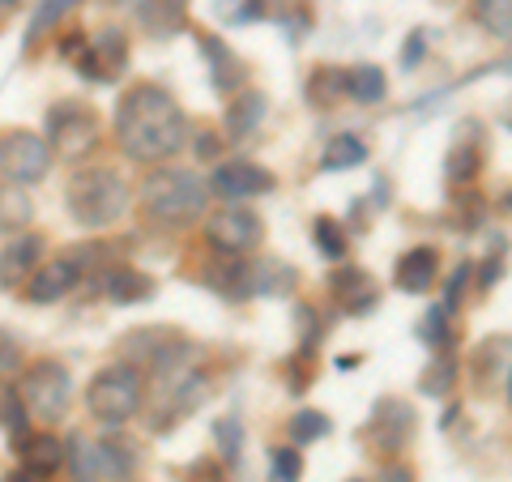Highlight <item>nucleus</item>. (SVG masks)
<instances>
[{
  "label": "nucleus",
  "instance_id": "obj_28",
  "mask_svg": "<svg viewBox=\"0 0 512 482\" xmlns=\"http://www.w3.org/2000/svg\"><path fill=\"white\" fill-rule=\"evenodd\" d=\"M478 26L495 39H512V0H474Z\"/></svg>",
  "mask_w": 512,
  "mask_h": 482
},
{
  "label": "nucleus",
  "instance_id": "obj_37",
  "mask_svg": "<svg viewBox=\"0 0 512 482\" xmlns=\"http://www.w3.org/2000/svg\"><path fill=\"white\" fill-rule=\"evenodd\" d=\"M470 273H474L470 261H461V265L453 269V278H448V286H444V308H448V312L461 308V299H466V286H470Z\"/></svg>",
  "mask_w": 512,
  "mask_h": 482
},
{
  "label": "nucleus",
  "instance_id": "obj_6",
  "mask_svg": "<svg viewBox=\"0 0 512 482\" xmlns=\"http://www.w3.org/2000/svg\"><path fill=\"white\" fill-rule=\"evenodd\" d=\"M94 141H99V120H94L90 107L56 103L52 111H47V146H52V154H60L64 163L86 158L94 150Z\"/></svg>",
  "mask_w": 512,
  "mask_h": 482
},
{
  "label": "nucleus",
  "instance_id": "obj_29",
  "mask_svg": "<svg viewBox=\"0 0 512 482\" xmlns=\"http://www.w3.org/2000/svg\"><path fill=\"white\" fill-rule=\"evenodd\" d=\"M0 427L13 431V444L26 436V406L18 397V384L5 380V376H0Z\"/></svg>",
  "mask_w": 512,
  "mask_h": 482
},
{
  "label": "nucleus",
  "instance_id": "obj_30",
  "mask_svg": "<svg viewBox=\"0 0 512 482\" xmlns=\"http://www.w3.org/2000/svg\"><path fill=\"white\" fill-rule=\"evenodd\" d=\"M350 99L355 103H380L384 99V73L376 64H355V69H350Z\"/></svg>",
  "mask_w": 512,
  "mask_h": 482
},
{
  "label": "nucleus",
  "instance_id": "obj_24",
  "mask_svg": "<svg viewBox=\"0 0 512 482\" xmlns=\"http://www.w3.org/2000/svg\"><path fill=\"white\" fill-rule=\"evenodd\" d=\"M107 295L116 303H141L154 295V282H150V273H141L133 265H116V269H107Z\"/></svg>",
  "mask_w": 512,
  "mask_h": 482
},
{
  "label": "nucleus",
  "instance_id": "obj_8",
  "mask_svg": "<svg viewBox=\"0 0 512 482\" xmlns=\"http://www.w3.org/2000/svg\"><path fill=\"white\" fill-rule=\"evenodd\" d=\"M205 239L222 256H244L265 239V222L256 218L248 205H222L205 218Z\"/></svg>",
  "mask_w": 512,
  "mask_h": 482
},
{
  "label": "nucleus",
  "instance_id": "obj_41",
  "mask_svg": "<svg viewBox=\"0 0 512 482\" xmlns=\"http://www.w3.org/2000/svg\"><path fill=\"white\" fill-rule=\"evenodd\" d=\"M218 141H222L218 133H201V141H197V154H201V158H210V154L218 150Z\"/></svg>",
  "mask_w": 512,
  "mask_h": 482
},
{
  "label": "nucleus",
  "instance_id": "obj_40",
  "mask_svg": "<svg viewBox=\"0 0 512 482\" xmlns=\"http://www.w3.org/2000/svg\"><path fill=\"white\" fill-rule=\"evenodd\" d=\"M423 43H427V35H423V30H414V39L406 43V52H402V64H406V69H414V64H419Z\"/></svg>",
  "mask_w": 512,
  "mask_h": 482
},
{
  "label": "nucleus",
  "instance_id": "obj_47",
  "mask_svg": "<svg viewBox=\"0 0 512 482\" xmlns=\"http://www.w3.org/2000/svg\"><path fill=\"white\" fill-rule=\"evenodd\" d=\"M355 482H359V478H355Z\"/></svg>",
  "mask_w": 512,
  "mask_h": 482
},
{
  "label": "nucleus",
  "instance_id": "obj_23",
  "mask_svg": "<svg viewBox=\"0 0 512 482\" xmlns=\"http://www.w3.org/2000/svg\"><path fill=\"white\" fill-rule=\"evenodd\" d=\"M64 453H69V474L73 482H99L103 478V461H99V440H90L86 431H77L64 444Z\"/></svg>",
  "mask_w": 512,
  "mask_h": 482
},
{
  "label": "nucleus",
  "instance_id": "obj_1",
  "mask_svg": "<svg viewBox=\"0 0 512 482\" xmlns=\"http://www.w3.org/2000/svg\"><path fill=\"white\" fill-rule=\"evenodd\" d=\"M116 141L133 163H167L188 146V120L163 86L137 82L116 107Z\"/></svg>",
  "mask_w": 512,
  "mask_h": 482
},
{
  "label": "nucleus",
  "instance_id": "obj_25",
  "mask_svg": "<svg viewBox=\"0 0 512 482\" xmlns=\"http://www.w3.org/2000/svg\"><path fill=\"white\" fill-rule=\"evenodd\" d=\"M308 99H312V107H333V103L350 99V69H333V64L316 69L308 77Z\"/></svg>",
  "mask_w": 512,
  "mask_h": 482
},
{
  "label": "nucleus",
  "instance_id": "obj_15",
  "mask_svg": "<svg viewBox=\"0 0 512 482\" xmlns=\"http://www.w3.org/2000/svg\"><path fill=\"white\" fill-rule=\"evenodd\" d=\"M43 261V235L39 231H22L13 244L0 252V286H18Z\"/></svg>",
  "mask_w": 512,
  "mask_h": 482
},
{
  "label": "nucleus",
  "instance_id": "obj_3",
  "mask_svg": "<svg viewBox=\"0 0 512 482\" xmlns=\"http://www.w3.org/2000/svg\"><path fill=\"white\" fill-rule=\"evenodd\" d=\"M64 205H69L77 227L107 231L128 214V184L111 167H82L64 188Z\"/></svg>",
  "mask_w": 512,
  "mask_h": 482
},
{
  "label": "nucleus",
  "instance_id": "obj_12",
  "mask_svg": "<svg viewBox=\"0 0 512 482\" xmlns=\"http://www.w3.org/2000/svg\"><path fill=\"white\" fill-rule=\"evenodd\" d=\"M82 278V265H77V256H56V261L39 265L35 273L26 278V299L30 303H56L64 299Z\"/></svg>",
  "mask_w": 512,
  "mask_h": 482
},
{
  "label": "nucleus",
  "instance_id": "obj_16",
  "mask_svg": "<svg viewBox=\"0 0 512 482\" xmlns=\"http://www.w3.org/2000/svg\"><path fill=\"white\" fill-rule=\"evenodd\" d=\"M201 52H205V60H210V77H214V90L218 94H239V90L248 86V64L239 60L222 39L201 35Z\"/></svg>",
  "mask_w": 512,
  "mask_h": 482
},
{
  "label": "nucleus",
  "instance_id": "obj_33",
  "mask_svg": "<svg viewBox=\"0 0 512 482\" xmlns=\"http://www.w3.org/2000/svg\"><path fill=\"white\" fill-rule=\"evenodd\" d=\"M448 312L444 303L440 308H427V316H423V325H419V333H423V342L431 346V350H448V342H453V329H448Z\"/></svg>",
  "mask_w": 512,
  "mask_h": 482
},
{
  "label": "nucleus",
  "instance_id": "obj_14",
  "mask_svg": "<svg viewBox=\"0 0 512 482\" xmlns=\"http://www.w3.org/2000/svg\"><path fill=\"white\" fill-rule=\"evenodd\" d=\"M436 278H440V256H436V248H427V244L410 248L393 269L397 291H406V295H427L431 286H436Z\"/></svg>",
  "mask_w": 512,
  "mask_h": 482
},
{
  "label": "nucleus",
  "instance_id": "obj_10",
  "mask_svg": "<svg viewBox=\"0 0 512 482\" xmlns=\"http://www.w3.org/2000/svg\"><path fill=\"white\" fill-rule=\"evenodd\" d=\"M483 158H487L483 124H478V120L457 124V137H453V146H448V158H444L448 184H474L478 171H483Z\"/></svg>",
  "mask_w": 512,
  "mask_h": 482
},
{
  "label": "nucleus",
  "instance_id": "obj_39",
  "mask_svg": "<svg viewBox=\"0 0 512 482\" xmlns=\"http://www.w3.org/2000/svg\"><path fill=\"white\" fill-rule=\"evenodd\" d=\"M18 367H22V346L13 342V337L0 329V376H18Z\"/></svg>",
  "mask_w": 512,
  "mask_h": 482
},
{
  "label": "nucleus",
  "instance_id": "obj_13",
  "mask_svg": "<svg viewBox=\"0 0 512 482\" xmlns=\"http://www.w3.org/2000/svg\"><path fill=\"white\" fill-rule=\"evenodd\" d=\"M363 436L372 440L380 453H397V448H402L414 436V414H410V406H406V401H380Z\"/></svg>",
  "mask_w": 512,
  "mask_h": 482
},
{
  "label": "nucleus",
  "instance_id": "obj_42",
  "mask_svg": "<svg viewBox=\"0 0 512 482\" xmlns=\"http://www.w3.org/2000/svg\"><path fill=\"white\" fill-rule=\"evenodd\" d=\"M500 269H504V265H500V261H495V256H491V261L483 265V286H495V282H500Z\"/></svg>",
  "mask_w": 512,
  "mask_h": 482
},
{
  "label": "nucleus",
  "instance_id": "obj_22",
  "mask_svg": "<svg viewBox=\"0 0 512 482\" xmlns=\"http://www.w3.org/2000/svg\"><path fill=\"white\" fill-rule=\"evenodd\" d=\"M295 282H299L295 265L278 261V256H261L252 265V295H286Z\"/></svg>",
  "mask_w": 512,
  "mask_h": 482
},
{
  "label": "nucleus",
  "instance_id": "obj_36",
  "mask_svg": "<svg viewBox=\"0 0 512 482\" xmlns=\"http://www.w3.org/2000/svg\"><path fill=\"white\" fill-rule=\"evenodd\" d=\"M214 13L222 22H252L265 18V0H214Z\"/></svg>",
  "mask_w": 512,
  "mask_h": 482
},
{
  "label": "nucleus",
  "instance_id": "obj_18",
  "mask_svg": "<svg viewBox=\"0 0 512 482\" xmlns=\"http://www.w3.org/2000/svg\"><path fill=\"white\" fill-rule=\"evenodd\" d=\"M188 5H192V0H141L137 18H141V26H146V35L171 39V35H180V30H184Z\"/></svg>",
  "mask_w": 512,
  "mask_h": 482
},
{
  "label": "nucleus",
  "instance_id": "obj_26",
  "mask_svg": "<svg viewBox=\"0 0 512 482\" xmlns=\"http://www.w3.org/2000/svg\"><path fill=\"white\" fill-rule=\"evenodd\" d=\"M367 158V141H359L355 133H338L325 141V150H320V167L325 171H350L359 167Z\"/></svg>",
  "mask_w": 512,
  "mask_h": 482
},
{
  "label": "nucleus",
  "instance_id": "obj_21",
  "mask_svg": "<svg viewBox=\"0 0 512 482\" xmlns=\"http://www.w3.org/2000/svg\"><path fill=\"white\" fill-rule=\"evenodd\" d=\"M99 461H103V478L124 482V478L137 474L141 453H137V444L128 440V436H103L99 440Z\"/></svg>",
  "mask_w": 512,
  "mask_h": 482
},
{
  "label": "nucleus",
  "instance_id": "obj_17",
  "mask_svg": "<svg viewBox=\"0 0 512 482\" xmlns=\"http://www.w3.org/2000/svg\"><path fill=\"white\" fill-rule=\"evenodd\" d=\"M13 448H22V470L26 474H35L39 482L52 478L60 465H64V444L56 436H47V431H39V436H22V444H13Z\"/></svg>",
  "mask_w": 512,
  "mask_h": 482
},
{
  "label": "nucleus",
  "instance_id": "obj_46",
  "mask_svg": "<svg viewBox=\"0 0 512 482\" xmlns=\"http://www.w3.org/2000/svg\"><path fill=\"white\" fill-rule=\"evenodd\" d=\"M0 5H9V0H0Z\"/></svg>",
  "mask_w": 512,
  "mask_h": 482
},
{
  "label": "nucleus",
  "instance_id": "obj_9",
  "mask_svg": "<svg viewBox=\"0 0 512 482\" xmlns=\"http://www.w3.org/2000/svg\"><path fill=\"white\" fill-rule=\"evenodd\" d=\"M128 64V39L120 30H99V35H90L86 52L77 56V73L90 77V82H116Z\"/></svg>",
  "mask_w": 512,
  "mask_h": 482
},
{
  "label": "nucleus",
  "instance_id": "obj_32",
  "mask_svg": "<svg viewBox=\"0 0 512 482\" xmlns=\"http://www.w3.org/2000/svg\"><path fill=\"white\" fill-rule=\"evenodd\" d=\"M329 419L320 410H295L291 414V444H312L320 436H329Z\"/></svg>",
  "mask_w": 512,
  "mask_h": 482
},
{
  "label": "nucleus",
  "instance_id": "obj_43",
  "mask_svg": "<svg viewBox=\"0 0 512 482\" xmlns=\"http://www.w3.org/2000/svg\"><path fill=\"white\" fill-rule=\"evenodd\" d=\"M384 482H414V478H410V470L397 465V470H384Z\"/></svg>",
  "mask_w": 512,
  "mask_h": 482
},
{
  "label": "nucleus",
  "instance_id": "obj_5",
  "mask_svg": "<svg viewBox=\"0 0 512 482\" xmlns=\"http://www.w3.org/2000/svg\"><path fill=\"white\" fill-rule=\"evenodd\" d=\"M18 397H22L26 414L56 423L60 414L69 410V401H73V376L64 372L60 363L39 359V363H30V367H26V376L18 380Z\"/></svg>",
  "mask_w": 512,
  "mask_h": 482
},
{
  "label": "nucleus",
  "instance_id": "obj_2",
  "mask_svg": "<svg viewBox=\"0 0 512 482\" xmlns=\"http://www.w3.org/2000/svg\"><path fill=\"white\" fill-rule=\"evenodd\" d=\"M205 184L197 171H180V167H163L150 171L146 184H141V210L150 222L167 231H180L188 222H197L205 214Z\"/></svg>",
  "mask_w": 512,
  "mask_h": 482
},
{
  "label": "nucleus",
  "instance_id": "obj_44",
  "mask_svg": "<svg viewBox=\"0 0 512 482\" xmlns=\"http://www.w3.org/2000/svg\"><path fill=\"white\" fill-rule=\"evenodd\" d=\"M9 482H39L35 474H26V470H18V474H9Z\"/></svg>",
  "mask_w": 512,
  "mask_h": 482
},
{
  "label": "nucleus",
  "instance_id": "obj_11",
  "mask_svg": "<svg viewBox=\"0 0 512 482\" xmlns=\"http://www.w3.org/2000/svg\"><path fill=\"white\" fill-rule=\"evenodd\" d=\"M210 184L222 201H248V197H265V192L278 188L274 175L256 163H218Z\"/></svg>",
  "mask_w": 512,
  "mask_h": 482
},
{
  "label": "nucleus",
  "instance_id": "obj_7",
  "mask_svg": "<svg viewBox=\"0 0 512 482\" xmlns=\"http://www.w3.org/2000/svg\"><path fill=\"white\" fill-rule=\"evenodd\" d=\"M52 171V146L30 128H0V175L18 184H39Z\"/></svg>",
  "mask_w": 512,
  "mask_h": 482
},
{
  "label": "nucleus",
  "instance_id": "obj_4",
  "mask_svg": "<svg viewBox=\"0 0 512 482\" xmlns=\"http://www.w3.org/2000/svg\"><path fill=\"white\" fill-rule=\"evenodd\" d=\"M141 397H146V389H141L137 367L133 363H111L90 380L86 406L103 427H120L141 410Z\"/></svg>",
  "mask_w": 512,
  "mask_h": 482
},
{
  "label": "nucleus",
  "instance_id": "obj_34",
  "mask_svg": "<svg viewBox=\"0 0 512 482\" xmlns=\"http://www.w3.org/2000/svg\"><path fill=\"white\" fill-rule=\"evenodd\" d=\"M367 286V273L363 269H338L329 278V291H333V299H346L350 303V312H355V303H359V291Z\"/></svg>",
  "mask_w": 512,
  "mask_h": 482
},
{
  "label": "nucleus",
  "instance_id": "obj_31",
  "mask_svg": "<svg viewBox=\"0 0 512 482\" xmlns=\"http://www.w3.org/2000/svg\"><path fill=\"white\" fill-rule=\"evenodd\" d=\"M312 235H316V252L325 256V261H342L346 256V231L333 218H316Z\"/></svg>",
  "mask_w": 512,
  "mask_h": 482
},
{
  "label": "nucleus",
  "instance_id": "obj_45",
  "mask_svg": "<svg viewBox=\"0 0 512 482\" xmlns=\"http://www.w3.org/2000/svg\"><path fill=\"white\" fill-rule=\"evenodd\" d=\"M508 397H512V380H508Z\"/></svg>",
  "mask_w": 512,
  "mask_h": 482
},
{
  "label": "nucleus",
  "instance_id": "obj_19",
  "mask_svg": "<svg viewBox=\"0 0 512 482\" xmlns=\"http://www.w3.org/2000/svg\"><path fill=\"white\" fill-rule=\"evenodd\" d=\"M35 218V205L26 197V184L0 175V235H22Z\"/></svg>",
  "mask_w": 512,
  "mask_h": 482
},
{
  "label": "nucleus",
  "instance_id": "obj_27",
  "mask_svg": "<svg viewBox=\"0 0 512 482\" xmlns=\"http://www.w3.org/2000/svg\"><path fill=\"white\" fill-rule=\"evenodd\" d=\"M457 372H461V363H457L453 350H436V359L427 363L419 389L427 397H448V393H453V384H457Z\"/></svg>",
  "mask_w": 512,
  "mask_h": 482
},
{
  "label": "nucleus",
  "instance_id": "obj_38",
  "mask_svg": "<svg viewBox=\"0 0 512 482\" xmlns=\"http://www.w3.org/2000/svg\"><path fill=\"white\" fill-rule=\"evenodd\" d=\"M218 444H222V461H239V444H244V427L231 414V419L218 423Z\"/></svg>",
  "mask_w": 512,
  "mask_h": 482
},
{
  "label": "nucleus",
  "instance_id": "obj_35",
  "mask_svg": "<svg viewBox=\"0 0 512 482\" xmlns=\"http://www.w3.org/2000/svg\"><path fill=\"white\" fill-rule=\"evenodd\" d=\"M303 474V457H299V448H274V457H269V478L274 482H299Z\"/></svg>",
  "mask_w": 512,
  "mask_h": 482
},
{
  "label": "nucleus",
  "instance_id": "obj_20",
  "mask_svg": "<svg viewBox=\"0 0 512 482\" xmlns=\"http://www.w3.org/2000/svg\"><path fill=\"white\" fill-rule=\"evenodd\" d=\"M265 120V99L261 94L244 90L235 103H227V116H222V133H227V141H244L252 137V128Z\"/></svg>",
  "mask_w": 512,
  "mask_h": 482
}]
</instances>
